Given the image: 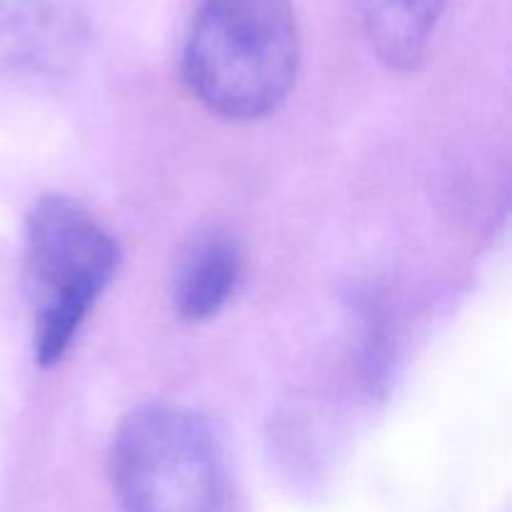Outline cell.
Wrapping results in <instances>:
<instances>
[{
	"label": "cell",
	"mask_w": 512,
	"mask_h": 512,
	"mask_svg": "<svg viewBox=\"0 0 512 512\" xmlns=\"http://www.w3.org/2000/svg\"><path fill=\"white\" fill-rule=\"evenodd\" d=\"M300 30L290 0H200L183 45L190 93L225 120H260L293 90Z\"/></svg>",
	"instance_id": "cell-1"
},
{
	"label": "cell",
	"mask_w": 512,
	"mask_h": 512,
	"mask_svg": "<svg viewBox=\"0 0 512 512\" xmlns=\"http://www.w3.org/2000/svg\"><path fill=\"white\" fill-rule=\"evenodd\" d=\"M118 263L113 235L78 200L45 195L33 205L25 220L23 275L43 368L68 353Z\"/></svg>",
	"instance_id": "cell-2"
},
{
	"label": "cell",
	"mask_w": 512,
	"mask_h": 512,
	"mask_svg": "<svg viewBox=\"0 0 512 512\" xmlns=\"http://www.w3.org/2000/svg\"><path fill=\"white\" fill-rule=\"evenodd\" d=\"M110 478L125 512H225L228 500L218 438L183 405L130 410L115 430Z\"/></svg>",
	"instance_id": "cell-3"
},
{
	"label": "cell",
	"mask_w": 512,
	"mask_h": 512,
	"mask_svg": "<svg viewBox=\"0 0 512 512\" xmlns=\"http://www.w3.org/2000/svg\"><path fill=\"white\" fill-rule=\"evenodd\" d=\"M448 0H358L360 28L388 68L410 70L423 60Z\"/></svg>",
	"instance_id": "cell-4"
},
{
	"label": "cell",
	"mask_w": 512,
	"mask_h": 512,
	"mask_svg": "<svg viewBox=\"0 0 512 512\" xmlns=\"http://www.w3.org/2000/svg\"><path fill=\"white\" fill-rule=\"evenodd\" d=\"M240 278V250L228 235L210 233L190 245L175 275L173 300L190 323L215 318L233 298Z\"/></svg>",
	"instance_id": "cell-5"
},
{
	"label": "cell",
	"mask_w": 512,
	"mask_h": 512,
	"mask_svg": "<svg viewBox=\"0 0 512 512\" xmlns=\"http://www.w3.org/2000/svg\"><path fill=\"white\" fill-rule=\"evenodd\" d=\"M0 40L25 68H58L73 50L75 28L55 0H0Z\"/></svg>",
	"instance_id": "cell-6"
}]
</instances>
